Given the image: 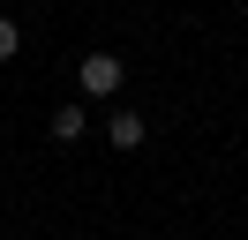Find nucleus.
<instances>
[{"label":"nucleus","instance_id":"obj_1","mask_svg":"<svg viewBox=\"0 0 248 240\" xmlns=\"http://www.w3.org/2000/svg\"><path fill=\"white\" fill-rule=\"evenodd\" d=\"M121 75H128V60H113V53H83L76 83H83V98H113V90H121Z\"/></svg>","mask_w":248,"mask_h":240},{"label":"nucleus","instance_id":"obj_2","mask_svg":"<svg viewBox=\"0 0 248 240\" xmlns=\"http://www.w3.org/2000/svg\"><path fill=\"white\" fill-rule=\"evenodd\" d=\"M83 128H91V113H83V105H61V113H53V143H76Z\"/></svg>","mask_w":248,"mask_h":240},{"label":"nucleus","instance_id":"obj_3","mask_svg":"<svg viewBox=\"0 0 248 240\" xmlns=\"http://www.w3.org/2000/svg\"><path fill=\"white\" fill-rule=\"evenodd\" d=\"M106 128H113V143H121V150H136V143H143V113H113Z\"/></svg>","mask_w":248,"mask_h":240},{"label":"nucleus","instance_id":"obj_4","mask_svg":"<svg viewBox=\"0 0 248 240\" xmlns=\"http://www.w3.org/2000/svg\"><path fill=\"white\" fill-rule=\"evenodd\" d=\"M16 53H23V30L8 23V15H0V60H16Z\"/></svg>","mask_w":248,"mask_h":240}]
</instances>
